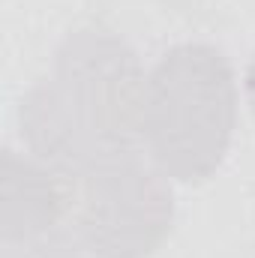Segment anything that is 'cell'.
Listing matches in <instances>:
<instances>
[{
	"label": "cell",
	"instance_id": "5",
	"mask_svg": "<svg viewBox=\"0 0 255 258\" xmlns=\"http://www.w3.org/2000/svg\"><path fill=\"white\" fill-rule=\"evenodd\" d=\"M246 102L255 111V57H252V63H249V69H246Z\"/></svg>",
	"mask_w": 255,
	"mask_h": 258
},
{
	"label": "cell",
	"instance_id": "3",
	"mask_svg": "<svg viewBox=\"0 0 255 258\" xmlns=\"http://www.w3.org/2000/svg\"><path fill=\"white\" fill-rule=\"evenodd\" d=\"M69 180L72 222L96 258H147L174 222L168 177L141 153Z\"/></svg>",
	"mask_w": 255,
	"mask_h": 258
},
{
	"label": "cell",
	"instance_id": "2",
	"mask_svg": "<svg viewBox=\"0 0 255 258\" xmlns=\"http://www.w3.org/2000/svg\"><path fill=\"white\" fill-rule=\"evenodd\" d=\"M237 126V81L207 42L168 48L144 81L141 144L171 180L201 183L219 171Z\"/></svg>",
	"mask_w": 255,
	"mask_h": 258
},
{
	"label": "cell",
	"instance_id": "1",
	"mask_svg": "<svg viewBox=\"0 0 255 258\" xmlns=\"http://www.w3.org/2000/svg\"><path fill=\"white\" fill-rule=\"evenodd\" d=\"M144 81L138 54L117 33H69L48 72L21 99L18 126L27 150L63 177L141 153Z\"/></svg>",
	"mask_w": 255,
	"mask_h": 258
},
{
	"label": "cell",
	"instance_id": "4",
	"mask_svg": "<svg viewBox=\"0 0 255 258\" xmlns=\"http://www.w3.org/2000/svg\"><path fill=\"white\" fill-rule=\"evenodd\" d=\"M3 258H87L72 216L0 234Z\"/></svg>",
	"mask_w": 255,
	"mask_h": 258
}]
</instances>
